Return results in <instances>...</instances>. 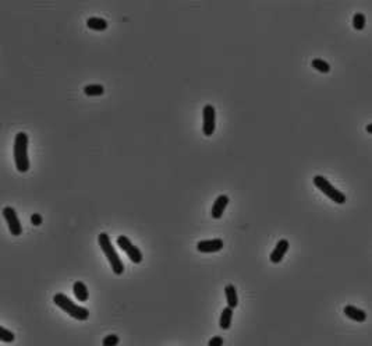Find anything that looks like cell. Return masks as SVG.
<instances>
[{
	"instance_id": "obj_1",
	"label": "cell",
	"mask_w": 372,
	"mask_h": 346,
	"mask_svg": "<svg viewBox=\"0 0 372 346\" xmlns=\"http://www.w3.org/2000/svg\"><path fill=\"white\" fill-rule=\"evenodd\" d=\"M13 155L16 168L20 173L28 172L30 169V159H28V135L24 131L17 133L14 138V147H13Z\"/></svg>"
},
{
	"instance_id": "obj_2",
	"label": "cell",
	"mask_w": 372,
	"mask_h": 346,
	"mask_svg": "<svg viewBox=\"0 0 372 346\" xmlns=\"http://www.w3.org/2000/svg\"><path fill=\"white\" fill-rule=\"evenodd\" d=\"M98 243L99 246H100V249H102V251H103V254H105L106 259H108L109 264H110V267H112V271H113L116 275H121V274L124 272V264H123L121 259L118 257L116 249L113 247L112 240H110L108 233H103V232H102L98 236Z\"/></svg>"
},
{
	"instance_id": "obj_3",
	"label": "cell",
	"mask_w": 372,
	"mask_h": 346,
	"mask_svg": "<svg viewBox=\"0 0 372 346\" xmlns=\"http://www.w3.org/2000/svg\"><path fill=\"white\" fill-rule=\"evenodd\" d=\"M53 303H55L58 307L61 308L64 313H67L70 317L76 318V320H78V321H85V320H88L89 317L88 308L76 304V303H74L69 296H66V295H63V293H58V295H55V298H53Z\"/></svg>"
},
{
	"instance_id": "obj_4",
	"label": "cell",
	"mask_w": 372,
	"mask_h": 346,
	"mask_svg": "<svg viewBox=\"0 0 372 346\" xmlns=\"http://www.w3.org/2000/svg\"><path fill=\"white\" fill-rule=\"evenodd\" d=\"M313 184H315V187L319 189V190H321L328 198H331L333 202L342 205V204H344V202L347 201V197H346L342 192H339L334 186H332V183L329 182L326 177L318 174V176H313Z\"/></svg>"
},
{
	"instance_id": "obj_5",
	"label": "cell",
	"mask_w": 372,
	"mask_h": 346,
	"mask_svg": "<svg viewBox=\"0 0 372 346\" xmlns=\"http://www.w3.org/2000/svg\"><path fill=\"white\" fill-rule=\"evenodd\" d=\"M117 246L127 254L131 262H134V264L142 262V259H144V257H142V253H141V250H139L138 247H136V246L131 243V240L128 239L127 236H123V235L118 236Z\"/></svg>"
},
{
	"instance_id": "obj_6",
	"label": "cell",
	"mask_w": 372,
	"mask_h": 346,
	"mask_svg": "<svg viewBox=\"0 0 372 346\" xmlns=\"http://www.w3.org/2000/svg\"><path fill=\"white\" fill-rule=\"evenodd\" d=\"M216 129V110L212 105H205L202 110V133L206 137L214 135Z\"/></svg>"
},
{
	"instance_id": "obj_7",
	"label": "cell",
	"mask_w": 372,
	"mask_h": 346,
	"mask_svg": "<svg viewBox=\"0 0 372 346\" xmlns=\"http://www.w3.org/2000/svg\"><path fill=\"white\" fill-rule=\"evenodd\" d=\"M3 216L9 225V229H10L11 235L13 236H20L22 233V226H21V222L17 216V212L13 207H4L3 208Z\"/></svg>"
},
{
	"instance_id": "obj_8",
	"label": "cell",
	"mask_w": 372,
	"mask_h": 346,
	"mask_svg": "<svg viewBox=\"0 0 372 346\" xmlns=\"http://www.w3.org/2000/svg\"><path fill=\"white\" fill-rule=\"evenodd\" d=\"M223 249L222 239H212V240H201L196 243V250L199 253H217Z\"/></svg>"
},
{
	"instance_id": "obj_9",
	"label": "cell",
	"mask_w": 372,
	"mask_h": 346,
	"mask_svg": "<svg viewBox=\"0 0 372 346\" xmlns=\"http://www.w3.org/2000/svg\"><path fill=\"white\" fill-rule=\"evenodd\" d=\"M289 247H290V243H289V240H286V239H280V240L277 241V244L274 246V251L271 253V256H269L271 261H272L274 264H279V262H282V260L284 259L286 253L289 251Z\"/></svg>"
},
{
	"instance_id": "obj_10",
	"label": "cell",
	"mask_w": 372,
	"mask_h": 346,
	"mask_svg": "<svg viewBox=\"0 0 372 346\" xmlns=\"http://www.w3.org/2000/svg\"><path fill=\"white\" fill-rule=\"evenodd\" d=\"M229 201H230V200H229V197H227L226 194H220V195L216 198L214 205H212V211H211V215H212L214 219H220V218L223 216V212H225Z\"/></svg>"
},
{
	"instance_id": "obj_11",
	"label": "cell",
	"mask_w": 372,
	"mask_h": 346,
	"mask_svg": "<svg viewBox=\"0 0 372 346\" xmlns=\"http://www.w3.org/2000/svg\"><path fill=\"white\" fill-rule=\"evenodd\" d=\"M343 313H344L346 317L355 321V323H364L367 320V313L361 308L352 306V304H347L346 307L343 308Z\"/></svg>"
},
{
	"instance_id": "obj_12",
	"label": "cell",
	"mask_w": 372,
	"mask_h": 346,
	"mask_svg": "<svg viewBox=\"0 0 372 346\" xmlns=\"http://www.w3.org/2000/svg\"><path fill=\"white\" fill-rule=\"evenodd\" d=\"M73 292H74V296L76 299L81 302V303H84V302H87L89 299V292L88 288H87V285L85 283H82V282H74V285H73Z\"/></svg>"
},
{
	"instance_id": "obj_13",
	"label": "cell",
	"mask_w": 372,
	"mask_h": 346,
	"mask_svg": "<svg viewBox=\"0 0 372 346\" xmlns=\"http://www.w3.org/2000/svg\"><path fill=\"white\" fill-rule=\"evenodd\" d=\"M225 296L229 307L235 308L238 306V296H237V290H235V285H227V286H226Z\"/></svg>"
},
{
	"instance_id": "obj_14",
	"label": "cell",
	"mask_w": 372,
	"mask_h": 346,
	"mask_svg": "<svg viewBox=\"0 0 372 346\" xmlns=\"http://www.w3.org/2000/svg\"><path fill=\"white\" fill-rule=\"evenodd\" d=\"M108 21L100 17H91L87 20V27L92 31H106L108 29Z\"/></svg>"
},
{
	"instance_id": "obj_15",
	"label": "cell",
	"mask_w": 372,
	"mask_h": 346,
	"mask_svg": "<svg viewBox=\"0 0 372 346\" xmlns=\"http://www.w3.org/2000/svg\"><path fill=\"white\" fill-rule=\"evenodd\" d=\"M232 320H233V308H230L229 306L222 310L220 314V320H219V327L222 329H229L232 325Z\"/></svg>"
},
{
	"instance_id": "obj_16",
	"label": "cell",
	"mask_w": 372,
	"mask_h": 346,
	"mask_svg": "<svg viewBox=\"0 0 372 346\" xmlns=\"http://www.w3.org/2000/svg\"><path fill=\"white\" fill-rule=\"evenodd\" d=\"M105 88L100 84H89L84 86V94L87 96H100L103 95Z\"/></svg>"
},
{
	"instance_id": "obj_17",
	"label": "cell",
	"mask_w": 372,
	"mask_h": 346,
	"mask_svg": "<svg viewBox=\"0 0 372 346\" xmlns=\"http://www.w3.org/2000/svg\"><path fill=\"white\" fill-rule=\"evenodd\" d=\"M311 66H313L316 71H319V73H329V71H331L329 63L322 60V59H313V62H311Z\"/></svg>"
},
{
	"instance_id": "obj_18",
	"label": "cell",
	"mask_w": 372,
	"mask_h": 346,
	"mask_svg": "<svg viewBox=\"0 0 372 346\" xmlns=\"http://www.w3.org/2000/svg\"><path fill=\"white\" fill-rule=\"evenodd\" d=\"M365 22H367V20H365V16L362 13H355L354 14V17H352V27H354V29L362 31V29L365 28Z\"/></svg>"
},
{
	"instance_id": "obj_19",
	"label": "cell",
	"mask_w": 372,
	"mask_h": 346,
	"mask_svg": "<svg viewBox=\"0 0 372 346\" xmlns=\"http://www.w3.org/2000/svg\"><path fill=\"white\" fill-rule=\"evenodd\" d=\"M14 339H16V335L11 331H9L7 328L0 327V341L1 342L9 344V342H14Z\"/></svg>"
},
{
	"instance_id": "obj_20",
	"label": "cell",
	"mask_w": 372,
	"mask_h": 346,
	"mask_svg": "<svg viewBox=\"0 0 372 346\" xmlns=\"http://www.w3.org/2000/svg\"><path fill=\"white\" fill-rule=\"evenodd\" d=\"M102 345L103 346H117L118 345V337L116 334H110L108 337L103 338L102 341Z\"/></svg>"
},
{
	"instance_id": "obj_21",
	"label": "cell",
	"mask_w": 372,
	"mask_h": 346,
	"mask_svg": "<svg viewBox=\"0 0 372 346\" xmlns=\"http://www.w3.org/2000/svg\"><path fill=\"white\" fill-rule=\"evenodd\" d=\"M223 345V338L222 337H212V339L208 342V346H222Z\"/></svg>"
},
{
	"instance_id": "obj_22",
	"label": "cell",
	"mask_w": 372,
	"mask_h": 346,
	"mask_svg": "<svg viewBox=\"0 0 372 346\" xmlns=\"http://www.w3.org/2000/svg\"><path fill=\"white\" fill-rule=\"evenodd\" d=\"M42 216H40L39 214H32V216H31V222H32V225L34 226H40L42 225Z\"/></svg>"
},
{
	"instance_id": "obj_23",
	"label": "cell",
	"mask_w": 372,
	"mask_h": 346,
	"mask_svg": "<svg viewBox=\"0 0 372 346\" xmlns=\"http://www.w3.org/2000/svg\"><path fill=\"white\" fill-rule=\"evenodd\" d=\"M365 130L370 133V134H372V123L371 125H367V127H365Z\"/></svg>"
}]
</instances>
